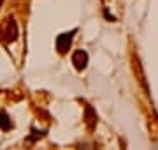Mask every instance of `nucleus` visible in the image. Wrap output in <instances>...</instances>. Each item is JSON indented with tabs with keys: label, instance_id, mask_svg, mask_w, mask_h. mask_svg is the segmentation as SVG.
<instances>
[{
	"label": "nucleus",
	"instance_id": "nucleus-1",
	"mask_svg": "<svg viewBox=\"0 0 158 150\" xmlns=\"http://www.w3.org/2000/svg\"><path fill=\"white\" fill-rule=\"evenodd\" d=\"M0 39H2V42H6V44L14 42L18 39V25L12 18L6 20V23H4V27L0 30Z\"/></svg>",
	"mask_w": 158,
	"mask_h": 150
},
{
	"label": "nucleus",
	"instance_id": "nucleus-2",
	"mask_svg": "<svg viewBox=\"0 0 158 150\" xmlns=\"http://www.w3.org/2000/svg\"><path fill=\"white\" fill-rule=\"evenodd\" d=\"M77 30L74 29L70 30V32H65V34H60L56 37V50L58 53H67L69 51V48H70V44H72V39H74V34H76Z\"/></svg>",
	"mask_w": 158,
	"mask_h": 150
},
{
	"label": "nucleus",
	"instance_id": "nucleus-3",
	"mask_svg": "<svg viewBox=\"0 0 158 150\" xmlns=\"http://www.w3.org/2000/svg\"><path fill=\"white\" fill-rule=\"evenodd\" d=\"M72 64L77 71H83L86 67V64H88V53L85 50H77L72 55Z\"/></svg>",
	"mask_w": 158,
	"mask_h": 150
},
{
	"label": "nucleus",
	"instance_id": "nucleus-4",
	"mask_svg": "<svg viewBox=\"0 0 158 150\" xmlns=\"http://www.w3.org/2000/svg\"><path fill=\"white\" fill-rule=\"evenodd\" d=\"M11 127H12V122L9 118V115H7L6 111H0V129L2 131H9Z\"/></svg>",
	"mask_w": 158,
	"mask_h": 150
},
{
	"label": "nucleus",
	"instance_id": "nucleus-5",
	"mask_svg": "<svg viewBox=\"0 0 158 150\" xmlns=\"http://www.w3.org/2000/svg\"><path fill=\"white\" fill-rule=\"evenodd\" d=\"M91 113H93V110H91L90 106H86V122L90 124V129H93V127H95V124H97V115L90 117Z\"/></svg>",
	"mask_w": 158,
	"mask_h": 150
},
{
	"label": "nucleus",
	"instance_id": "nucleus-6",
	"mask_svg": "<svg viewBox=\"0 0 158 150\" xmlns=\"http://www.w3.org/2000/svg\"><path fill=\"white\" fill-rule=\"evenodd\" d=\"M2 2H4V0H0V7H2Z\"/></svg>",
	"mask_w": 158,
	"mask_h": 150
}]
</instances>
